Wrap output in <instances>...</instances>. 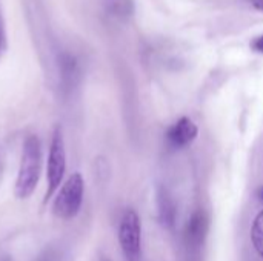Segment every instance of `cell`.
<instances>
[{"mask_svg":"<svg viewBox=\"0 0 263 261\" xmlns=\"http://www.w3.org/2000/svg\"><path fill=\"white\" fill-rule=\"evenodd\" d=\"M103 6L108 15L119 20L128 18L134 11L133 0H103Z\"/></svg>","mask_w":263,"mask_h":261,"instance_id":"cell-8","label":"cell"},{"mask_svg":"<svg viewBox=\"0 0 263 261\" xmlns=\"http://www.w3.org/2000/svg\"><path fill=\"white\" fill-rule=\"evenodd\" d=\"M83 191H85V183H83L82 175L79 172L72 174L65 182L57 198L54 200V205H52L54 215L62 220L74 218L80 211V206L83 202Z\"/></svg>","mask_w":263,"mask_h":261,"instance_id":"cell-2","label":"cell"},{"mask_svg":"<svg viewBox=\"0 0 263 261\" xmlns=\"http://www.w3.org/2000/svg\"><path fill=\"white\" fill-rule=\"evenodd\" d=\"M253 5H254L257 9H263V0H253Z\"/></svg>","mask_w":263,"mask_h":261,"instance_id":"cell-13","label":"cell"},{"mask_svg":"<svg viewBox=\"0 0 263 261\" xmlns=\"http://www.w3.org/2000/svg\"><path fill=\"white\" fill-rule=\"evenodd\" d=\"M2 261H9V260H8V258H3V260H2Z\"/></svg>","mask_w":263,"mask_h":261,"instance_id":"cell-16","label":"cell"},{"mask_svg":"<svg viewBox=\"0 0 263 261\" xmlns=\"http://www.w3.org/2000/svg\"><path fill=\"white\" fill-rule=\"evenodd\" d=\"M3 48V32H2V26H0V51Z\"/></svg>","mask_w":263,"mask_h":261,"instance_id":"cell-14","label":"cell"},{"mask_svg":"<svg viewBox=\"0 0 263 261\" xmlns=\"http://www.w3.org/2000/svg\"><path fill=\"white\" fill-rule=\"evenodd\" d=\"M159 211H160V218H162L163 226L173 229L174 228V222H176V208H174L171 198L168 197V194H165V191L160 194Z\"/></svg>","mask_w":263,"mask_h":261,"instance_id":"cell-9","label":"cell"},{"mask_svg":"<svg viewBox=\"0 0 263 261\" xmlns=\"http://www.w3.org/2000/svg\"><path fill=\"white\" fill-rule=\"evenodd\" d=\"M251 240H253V245H254L256 251L259 252V255L263 257V211L256 217V220L253 223Z\"/></svg>","mask_w":263,"mask_h":261,"instance_id":"cell-10","label":"cell"},{"mask_svg":"<svg viewBox=\"0 0 263 261\" xmlns=\"http://www.w3.org/2000/svg\"><path fill=\"white\" fill-rule=\"evenodd\" d=\"M59 68H60V82L63 89L74 88L79 78V65L76 58L69 54H62L59 57Z\"/></svg>","mask_w":263,"mask_h":261,"instance_id":"cell-7","label":"cell"},{"mask_svg":"<svg viewBox=\"0 0 263 261\" xmlns=\"http://www.w3.org/2000/svg\"><path fill=\"white\" fill-rule=\"evenodd\" d=\"M63 260V252L57 246H49L46 248L34 261H62Z\"/></svg>","mask_w":263,"mask_h":261,"instance_id":"cell-11","label":"cell"},{"mask_svg":"<svg viewBox=\"0 0 263 261\" xmlns=\"http://www.w3.org/2000/svg\"><path fill=\"white\" fill-rule=\"evenodd\" d=\"M197 126L194 125V122L188 117H182L179 122H176L166 132V140L173 148H185L190 143L194 142V138L197 137Z\"/></svg>","mask_w":263,"mask_h":261,"instance_id":"cell-6","label":"cell"},{"mask_svg":"<svg viewBox=\"0 0 263 261\" xmlns=\"http://www.w3.org/2000/svg\"><path fill=\"white\" fill-rule=\"evenodd\" d=\"M42 168V145L37 135H28L23 143L22 160L18 168V175L15 182V195L18 198H28L40 177Z\"/></svg>","mask_w":263,"mask_h":261,"instance_id":"cell-1","label":"cell"},{"mask_svg":"<svg viewBox=\"0 0 263 261\" xmlns=\"http://www.w3.org/2000/svg\"><path fill=\"white\" fill-rule=\"evenodd\" d=\"M253 48H254L256 51H259V52H263V35H260L259 38H256V40L253 42Z\"/></svg>","mask_w":263,"mask_h":261,"instance_id":"cell-12","label":"cell"},{"mask_svg":"<svg viewBox=\"0 0 263 261\" xmlns=\"http://www.w3.org/2000/svg\"><path fill=\"white\" fill-rule=\"evenodd\" d=\"M65 169H66V154H65L63 135H62V129L55 128L49 148V157H48V171H46L48 189H46L45 202H48V198H51L52 194L60 186L65 175Z\"/></svg>","mask_w":263,"mask_h":261,"instance_id":"cell-4","label":"cell"},{"mask_svg":"<svg viewBox=\"0 0 263 261\" xmlns=\"http://www.w3.org/2000/svg\"><path fill=\"white\" fill-rule=\"evenodd\" d=\"M257 197H259V198H260V200L263 202V188H260V189H259V192H257Z\"/></svg>","mask_w":263,"mask_h":261,"instance_id":"cell-15","label":"cell"},{"mask_svg":"<svg viewBox=\"0 0 263 261\" xmlns=\"http://www.w3.org/2000/svg\"><path fill=\"white\" fill-rule=\"evenodd\" d=\"M208 228H210V218L208 214L203 209H197L188 220L183 240H185V248L186 252L191 258L199 257L203 243L208 235Z\"/></svg>","mask_w":263,"mask_h":261,"instance_id":"cell-5","label":"cell"},{"mask_svg":"<svg viewBox=\"0 0 263 261\" xmlns=\"http://www.w3.org/2000/svg\"><path fill=\"white\" fill-rule=\"evenodd\" d=\"M119 243L126 261H139L142 255V229L136 211L128 209L119 226Z\"/></svg>","mask_w":263,"mask_h":261,"instance_id":"cell-3","label":"cell"}]
</instances>
